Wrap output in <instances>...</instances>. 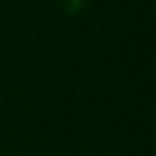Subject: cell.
<instances>
[{"mask_svg": "<svg viewBox=\"0 0 156 156\" xmlns=\"http://www.w3.org/2000/svg\"><path fill=\"white\" fill-rule=\"evenodd\" d=\"M55 3L60 5V11H63V14L74 16V14H80V11L85 8V3H88V0H55Z\"/></svg>", "mask_w": 156, "mask_h": 156, "instance_id": "1", "label": "cell"}]
</instances>
